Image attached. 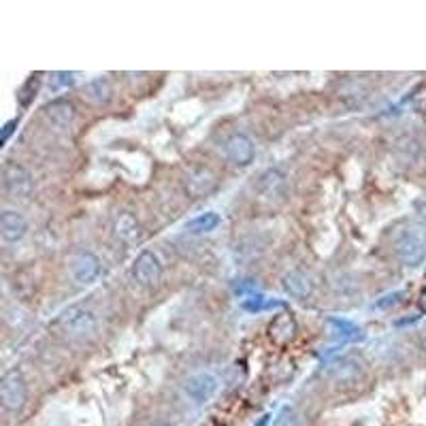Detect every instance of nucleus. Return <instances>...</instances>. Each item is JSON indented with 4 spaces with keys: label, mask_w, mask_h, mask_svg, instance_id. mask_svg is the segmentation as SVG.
<instances>
[{
    "label": "nucleus",
    "mask_w": 426,
    "mask_h": 426,
    "mask_svg": "<svg viewBox=\"0 0 426 426\" xmlns=\"http://www.w3.org/2000/svg\"><path fill=\"white\" fill-rule=\"evenodd\" d=\"M15 126H17V120H11V122L5 124V128H3V143H7V141H9V136H11Z\"/></svg>",
    "instance_id": "nucleus-26"
},
{
    "label": "nucleus",
    "mask_w": 426,
    "mask_h": 426,
    "mask_svg": "<svg viewBox=\"0 0 426 426\" xmlns=\"http://www.w3.org/2000/svg\"><path fill=\"white\" fill-rule=\"evenodd\" d=\"M77 81V73H66V70H60V73H54L52 79H49V88L54 92L58 90H64L68 86H73Z\"/></svg>",
    "instance_id": "nucleus-23"
},
{
    "label": "nucleus",
    "mask_w": 426,
    "mask_h": 426,
    "mask_svg": "<svg viewBox=\"0 0 426 426\" xmlns=\"http://www.w3.org/2000/svg\"><path fill=\"white\" fill-rule=\"evenodd\" d=\"M218 388H220L218 375H213V373H209V371H200V373L190 375V377L184 381V395L188 397L190 403H194V405H205V403H209L213 397H216Z\"/></svg>",
    "instance_id": "nucleus-4"
},
{
    "label": "nucleus",
    "mask_w": 426,
    "mask_h": 426,
    "mask_svg": "<svg viewBox=\"0 0 426 426\" xmlns=\"http://www.w3.org/2000/svg\"><path fill=\"white\" fill-rule=\"evenodd\" d=\"M393 247H395L397 258L409 269L420 267L426 258V241L416 228L399 230L393 239Z\"/></svg>",
    "instance_id": "nucleus-1"
},
{
    "label": "nucleus",
    "mask_w": 426,
    "mask_h": 426,
    "mask_svg": "<svg viewBox=\"0 0 426 426\" xmlns=\"http://www.w3.org/2000/svg\"><path fill=\"white\" fill-rule=\"evenodd\" d=\"M156 426H171V424H156Z\"/></svg>",
    "instance_id": "nucleus-29"
},
{
    "label": "nucleus",
    "mask_w": 426,
    "mask_h": 426,
    "mask_svg": "<svg viewBox=\"0 0 426 426\" xmlns=\"http://www.w3.org/2000/svg\"><path fill=\"white\" fill-rule=\"evenodd\" d=\"M407 297V292L405 290H395V292H388V294H384L381 299H377L375 301V309H390V307H397L399 303H403V299Z\"/></svg>",
    "instance_id": "nucleus-24"
},
{
    "label": "nucleus",
    "mask_w": 426,
    "mask_h": 426,
    "mask_svg": "<svg viewBox=\"0 0 426 426\" xmlns=\"http://www.w3.org/2000/svg\"><path fill=\"white\" fill-rule=\"evenodd\" d=\"M70 273H73L75 281L81 283V286H90L100 277V260L98 256H94L92 252H84L79 254L73 265H70Z\"/></svg>",
    "instance_id": "nucleus-13"
},
{
    "label": "nucleus",
    "mask_w": 426,
    "mask_h": 426,
    "mask_svg": "<svg viewBox=\"0 0 426 426\" xmlns=\"http://www.w3.org/2000/svg\"><path fill=\"white\" fill-rule=\"evenodd\" d=\"M28 399V386L24 375L17 369H11L3 375L0 379V401H3V407L11 413H17L24 409Z\"/></svg>",
    "instance_id": "nucleus-2"
},
{
    "label": "nucleus",
    "mask_w": 426,
    "mask_h": 426,
    "mask_svg": "<svg viewBox=\"0 0 426 426\" xmlns=\"http://www.w3.org/2000/svg\"><path fill=\"white\" fill-rule=\"evenodd\" d=\"M269 337L279 345L292 341L297 337V320L292 317V313H279L277 317H273L269 326Z\"/></svg>",
    "instance_id": "nucleus-15"
},
{
    "label": "nucleus",
    "mask_w": 426,
    "mask_h": 426,
    "mask_svg": "<svg viewBox=\"0 0 426 426\" xmlns=\"http://www.w3.org/2000/svg\"><path fill=\"white\" fill-rule=\"evenodd\" d=\"M220 222H222L220 213L207 211V213H200V216H196L194 220H190L186 224V232L188 235H207L211 230H216L220 226Z\"/></svg>",
    "instance_id": "nucleus-17"
},
{
    "label": "nucleus",
    "mask_w": 426,
    "mask_h": 426,
    "mask_svg": "<svg viewBox=\"0 0 426 426\" xmlns=\"http://www.w3.org/2000/svg\"><path fill=\"white\" fill-rule=\"evenodd\" d=\"M132 277L136 283L145 288H152L162 279V262L158 258V254L145 250L136 256V260L132 262Z\"/></svg>",
    "instance_id": "nucleus-7"
},
{
    "label": "nucleus",
    "mask_w": 426,
    "mask_h": 426,
    "mask_svg": "<svg viewBox=\"0 0 426 426\" xmlns=\"http://www.w3.org/2000/svg\"><path fill=\"white\" fill-rule=\"evenodd\" d=\"M283 288L294 299H307L313 294V281L303 271H290L283 275Z\"/></svg>",
    "instance_id": "nucleus-16"
},
{
    "label": "nucleus",
    "mask_w": 426,
    "mask_h": 426,
    "mask_svg": "<svg viewBox=\"0 0 426 426\" xmlns=\"http://www.w3.org/2000/svg\"><path fill=\"white\" fill-rule=\"evenodd\" d=\"M3 180H5V190L13 198H28L34 190L32 175L26 166L17 162H7L3 168Z\"/></svg>",
    "instance_id": "nucleus-6"
},
{
    "label": "nucleus",
    "mask_w": 426,
    "mask_h": 426,
    "mask_svg": "<svg viewBox=\"0 0 426 426\" xmlns=\"http://www.w3.org/2000/svg\"><path fill=\"white\" fill-rule=\"evenodd\" d=\"M43 116H45V120L54 128L68 130L70 126L75 124V120H77V109H75V104L70 102V100L58 98V100H52L49 104H45Z\"/></svg>",
    "instance_id": "nucleus-10"
},
{
    "label": "nucleus",
    "mask_w": 426,
    "mask_h": 426,
    "mask_svg": "<svg viewBox=\"0 0 426 426\" xmlns=\"http://www.w3.org/2000/svg\"><path fill=\"white\" fill-rule=\"evenodd\" d=\"M218 186L216 173H213L209 166L203 164H194L184 173V188L188 192V196L192 198H203L207 194H211Z\"/></svg>",
    "instance_id": "nucleus-5"
},
{
    "label": "nucleus",
    "mask_w": 426,
    "mask_h": 426,
    "mask_svg": "<svg viewBox=\"0 0 426 426\" xmlns=\"http://www.w3.org/2000/svg\"><path fill=\"white\" fill-rule=\"evenodd\" d=\"M413 209H416L418 216L426 222V198H418V200L413 203Z\"/></svg>",
    "instance_id": "nucleus-25"
},
{
    "label": "nucleus",
    "mask_w": 426,
    "mask_h": 426,
    "mask_svg": "<svg viewBox=\"0 0 426 426\" xmlns=\"http://www.w3.org/2000/svg\"><path fill=\"white\" fill-rule=\"evenodd\" d=\"M39 86H41V77L39 75H32V77L26 79V84L17 92V100H19L22 106H28L32 102V98L37 96V92H39Z\"/></svg>",
    "instance_id": "nucleus-20"
},
{
    "label": "nucleus",
    "mask_w": 426,
    "mask_h": 426,
    "mask_svg": "<svg viewBox=\"0 0 426 426\" xmlns=\"http://www.w3.org/2000/svg\"><path fill=\"white\" fill-rule=\"evenodd\" d=\"M420 309L422 311H426V288L422 290V294H420Z\"/></svg>",
    "instance_id": "nucleus-27"
},
{
    "label": "nucleus",
    "mask_w": 426,
    "mask_h": 426,
    "mask_svg": "<svg viewBox=\"0 0 426 426\" xmlns=\"http://www.w3.org/2000/svg\"><path fill=\"white\" fill-rule=\"evenodd\" d=\"M113 235L124 243V245H139L143 241L145 232L141 222L132 216V213H120V216L113 220Z\"/></svg>",
    "instance_id": "nucleus-11"
},
{
    "label": "nucleus",
    "mask_w": 426,
    "mask_h": 426,
    "mask_svg": "<svg viewBox=\"0 0 426 426\" xmlns=\"http://www.w3.org/2000/svg\"><path fill=\"white\" fill-rule=\"evenodd\" d=\"M28 232V222L22 213L7 209L0 213V237L5 243H19Z\"/></svg>",
    "instance_id": "nucleus-12"
},
{
    "label": "nucleus",
    "mask_w": 426,
    "mask_h": 426,
    "mask_svg": "<svg viewBox=\"0 0 426 426\" xmlns=\"http://www.w3.org/2000/svg\"><path fill=\"white\" fill-rule=\"evenodd\" d=\"M273 307H283V303L281 301H269L267 297H262V294H256V297H252V299H247V301H243V309L245 311H262V309H273Z\"/></svg>",
    "instance_id": "nucleus-21"
},
{
    "label": "nucleus",
    "mask_w": 426,
    "mask_h": 426,
    "mask_svg": "<svg viewBox=\"0 0 426 426\" xmlns=\"http://www.w3.org/2000/svg\"><path fill=\"white\" fill-rule=\"evenodd\" d=\"M111 94H113V88L106 77H96L86 86V98L94 104H106L111 100Z\"/></svg>",
    "instance_id": "nucleus-18"
},
{
    "label": "nucleus",
    "mask_w": 426,
    "mask_h": 426,
    "mask_svg": "<svg viewBox=\"0 0 426 426\" xmlns=\"http://www.w3.org/2000/svg\"><path fill=\"white\" fill-rule=\"evenodd\" d=\"M60 326L70 337H90L96 331V315L84 305H73L60 315Z\"/></svg>",
    "instance_id": "nucleus-3"
},
{
    "label": "nucleus",
    "mask_w": 426,
    "mask_h": 426,
    "mask_svg": "<svg viewBox=\"0 0 426 426\" xmlns=\"http://www.w3.org/2000/svg\"><path fill=\"white\" fill-rule=\"evenodd\" d=\"M269 420H271V413H267V416H262V418H260V422H258L256 426H267V424H269Z\"/></svg>",
    "instance_id": "nucleus-28"
},
{
    "label": "nucleus",
    "mask_w": 426,
    "mask_h": 426,
    "mask_svg": "<svg viewBox=\"0 0 426 426\" xmlns=\"http://www.w3.org/2000/svg\"><path fill=\"white\" fill-rule=\"evenodd\" d=\"M329 324L333 326L335 335L343 341H363L365 333L361 326H356L349 320H339V317H329Z\"/></svg>",
    "instance_id": "nucleus-19"
},
{
    "label": "nucleus",
    "mask_w": 426,
    "mask_h": 426,
    "mask_svg": "<svg viewBox=\"0 0 426 426\" xmlns=\"http://www.w3.org/2000/svg\"><path fill=\"white\" fill-rule=\"evenodd\" d=\"M273 426H303V418H301V413H299L297 409L283 407V409L279 411V416H277V420H275Z\"/></svg>",
    "instance_id": "nucleus-22"
},
{
    "label": "nucleus",
    "mask_w": 426,
    "mask_h": 426,
    "mask_svg": "<svg viewBox=\"0 0 426 426\" xmlns=\"http://www.w3.org/2000/svg\"><path fill=\"white\" fill-rule=\"evenodd\" d=\"M326 375L335 384H354L365 375V363L358 356H341L326 367Z\"/></svg>",
    "instance_id": "nucleus-8"
},
{
    "label": "nucleus",
    "mask_w": 426,
    "mask_h": 426,
    "mask_svg": "<svg viewBox=\"0 0 426 426\" xmlns=\"http://www.w3.org/2000/svg\"><path fill=\"white\" fill-rule=\"evenodd\" d=\"M224 152L226 158L235 164V166H247L254 162L256 156V148H254V141L243 134V132H235L226 139L224 143Z\"/></svg>",
    "instance_id": "nucleus-9"
},
{
    "label": "nucleus",
    "mask_w": 426,
    "mask_h": 426,
    "mask_svg": "<svg viewBox=\"0 0 426 426\" xmlns=\"http://www.w3.org/2000/svg\"><path fill=\"white\" fill-rule=\"evenodd\" d=\"M258 192L273 200L286 194V175H283L279 168H267L260 177H258Z\"/></svg>",
    "instance_id": "nucleus-14"
}]
</instances>
